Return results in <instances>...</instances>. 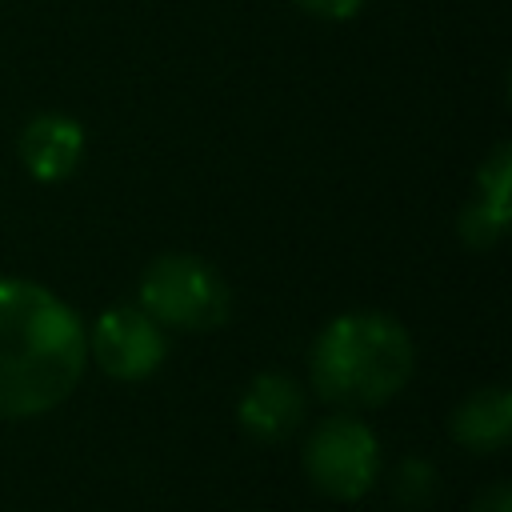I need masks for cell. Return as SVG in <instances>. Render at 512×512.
<instances>
[{
  "label": "cell",
  "instance_id": "obj_1",
  "mask_svg": "<svg viewBox=\"0 0 512 512\" xmlns=\"http://www.w3.org/2000/svg\"><path fill=\"white\" fill-rule=\"evenodd\" d=\"M88 368V328L52 288L0 276V416L28 420L60 408Z\"/></svg>",
  "mask_w": 512,
  "mask_h": 512
},
{
  "label": "cell",
  "instance_id": "obj_2",
  "mask_svg": "<svg viewBox=\"0 0 512 512\" xmlns=\"http://www.w3.org/2000/svg\"><path fill=\"white\" fill-rule=\"evenodd\" d=\"M416 372V344L408 328L376 308L332 316L308 352V380L320 400L340 412L380 408L408 388Z\"/></svg>",
  "mask_w": 512,
  "mask_h": 512
},
{
  "label": "cell",
  "instance_id": "obj_3",
  "mask_svg": "<svg viewBox=\"0 0 512 512\" xmlns=\"http://www.w3.org/2000/svg\"><path fill=\"white\" fill-rule=\"evenodd\" d=\"M136 304L164 332H212L228 320L232 292L208 260L192 252H164L140 272Z\"/></svg>",
  "mask_w": 512,
  "mask_h": 512
},
{
  "label": "cell",
  "instance_id": "obj_4",
  "mask_svg": "<svg viewBox=\"0 0 512 512\" xmlns=\"http://www.w3.org/2000/svg\"><path fill=\"white\" fill-rule=\"evenodd\" d=\"M304 472L324 496L360 500L380 480V440L356 412H332L304 440Z\"/></svg>",
  "mask_w": 512,
  "mask_h": 512
},
{
  "label": "cell",
  "instance_id": "obj_5",
  "mask_svg": "<svg viewBox=\"0 0 512 512\" xmlns=\"http://www.w3.org/2000/svg\"><path fill=\"white\" fill-rule=\"evenodd\" d=\"M168 356V332L140 304H112L88 328V360L112 380H148Z\"/></svg>",
  "mask_w": 512,
  "mask_h": 512
},
{
  "label": "cell",
  "instance_id": "obj_6",
  "mask_svg": "<svg viewBox=\"0 0 512 512\" xmlns=\"http://www.w3.org/2000/svg\"><path fill=\"white\" fill-rule=\"evenodd\" d=\"M304 412H308V396H304V388L288 372H260V376H252L248 388L240 392V404H236L240 428L252 440H264V444L288 440L304 424Z\"/></svg>",
  "mask_w": 512,
  "mask_h": 512
},
{
  "label": "cell",
  "instance_id": "obj_7",
  "mask_svg": "<svg viewBox=\"0 0 512 512\" xmlns=\"http://www.w3.org/2000/svg\"><path fill=\"white\" fill-rule=\"evenodd\" d=\"M84 124L76 116H64V112H40L24 124L20 132V164L32 180L40 184H60L68 180L80 160H84Z\"/></svg>",
  "mask_w": 512,
  "mask_h": 512
},
{
  "label": "cell",
  "instance_id": "obj_8",
  "mask_svg": "<svg viewBox=\"0 0 512 512\" xmlns=\"http://www.w3.org/2000/svg\"><path fill=\"white\" fill-rule=\"evenodd\" d=\"M512 436V392L500 384L468 392L452 408V440L468 452H500Z\"/></svg>",
  "mask_w": 512,
  "mask_h": 512
},
{
  "label": "cell",
  "instance_id": "obj_9",
  "mask_svg": "<svg viewBox=\"0 0 512 512\" xmlns=\"http://www.w3.org/2000/svg\"><path fill=\"white\" fill-rule=\"evenodd\" d=\"M456 232L468 248H492L496 240H504L508 232V212L484 204L480 196H468V204L460 208V220H456Z\"/></svg>",
  "mask_w": 512,
  "mask_h": 512
},
{
  "label": "cell",
  "instance_id": "obj_10",
  "mask_svg": "<svg viewBox=\"0 0 512 512\" xmlns=\"http://www.w3.org/2000/svg\"><path fill=\"white\" fill-rule=\"evenodd\" d=\"M392 488H396L400 504H424V500H432V492H436V468H432L428 460H416V456H412V460H400Z\"/></svg>",
  "mask_w": 512,
  "mask_h": 512
},
{
  "label": "cell",
  "instance_id": "obj_11",
  "mask_svg": "<svg viewBox=\"0 0 512 512\" xmlns=\"http://www.w3.org/2000/svg\"><path fill=\"white\" fill-rule=\"evenodd\" d=\"M292 4L316 20H352L368 0H292Z\"/></svg>",
  "mask_w": 512,
  "mask_h": 512
},
{
  "label": "cell",
  "instance_id": "obj_12",
  "mask_svg": "<svg viewBox=\"0 0 512 512\" xmlns=\"http://www.w3.org/2000/svg\"><path fill=\"white\" fill-rule=\"evenodd\" d=\"M468 512H512V488H508L504 480L488 484V488L472 500V508H468Z\"/></svg>",
  "mask_w": 512,
  "mask_h": 512
}]
</instances>
